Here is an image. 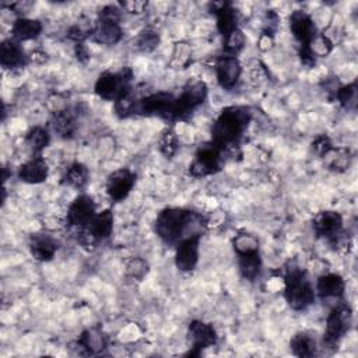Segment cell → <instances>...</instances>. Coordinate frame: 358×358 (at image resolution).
I'll list each match as a JSON object with an SVG mask.
<instances>
[{"label":"cell","instance_id":"1","mask_svg":"<svg viewBox=\"0 0 358 358\" xmlns=\"http://www.w3.org/2000/svg\"><path fill=\"white\" fill-rule=\"evenodd\" d=\"M206 227L203 216L179 208L163 210L156 221V231L167 243H179L190 237H201Z\"/></svg>","mask_w":358,"mask_h":358},{"label":"cell","instance_id":"2","mask_svg":"<svg viewBox=\"0 0 358 358\" xmlns=\"http://www.w3.org/2000/svg\"><path fill=\"white\" fill-rule=\"evenodd\" d=\"M250 122V111L245 107H230L223 110L213 125V143L221 150L235 146Z\"/></svg>","mask_w":358,"mask_h":358},{"label":"cell","instance_id":"3","mask_svg":"<svg viewBox=\"0 0 358 358\" xmlns=\"http://www.w3.org/2000/svg\"><path fill=\"white\" fill-rule=\"evenodd\" d=\"M286 299L294 311H305L315 302V291L305 272L291 268L286 275Z\"/></svg>","mask_w":358,"mask_h":358},{"label":"cell","instance_id":"4","mask_svg":"<svg viewBox=\"0 0 358 358\" xmlns=\"http://www.w3.org/2000/svg\"><path fill=\"white\" fill-rule=\"evenodd\" d=\"M133 73L130 69H123L119 73H104L101 74L95 83V92L104 99L118 101L121 97L132 91L130 81Z\"/></svg>","mask_w":358,"mask_h":358},{"label":"cell","instance_id":"5","mask_svg":"<svg viewBox=\"0 0 358 358\" xmlns=\"http://www.w3.org/2000/svg\"><path fill=\"white\" fill-rule=\"evenodd\" d=\"M175 104L177 98L168 92L150 94L141 99H137L135 115H155L164 119L175 121Z\"/></svg>","mask_w":358,"mask_h":358},{"label":"cell","instance_id":"6","mask_svg":"<svg viewBox=\"0 0 358 358\" xmlns=\"http://www.w3.org/2000/svg\"><path fill=\"white\" fill-rule=\"evenodd\" d=\"M114 228V215L110 210L95 215L92 220L79 232V241L84 246H95L98 242L108 238Z\"/></svg>","mask_w":358,"mask_h":358},{"label":"cell","instance_id":"7","mask_svg":"<svg viewBox=\"0 0 358 358\" xmlns=\"http://www.w3.org/2000/svg\"><path fill=\"white\" fill-rule=\"evenodd\" d=\"M221 152L223 150L213 141L203 144L197 152L193 163L190 164V174L193 177H208L216 174L221 166Z\"/></svg>","mask_w":358,"mask_h":358},{"label":"cell","instance_id":"8","mask_svg":"<svg viewBox=\"0 0 358 358\" xmlns=\"http://www.w3.org/2000/svg\"><path fill=\"white\" fill-rule=\"evenodd\" d=\"M206 97H208V87L203 81H196L186 86L182 94L177 97L175 121L185 119L186 117H189L193 110H196L199 106L203 104Z\"/></svg>","mask_w":358,"mask_h":358},{"label":"cell","instance_id":"9","mask_svg":"<svg viewBox=\"0 0 358 358\" xmlns=\"http://www.w3.org/2000/svg\"><path fill=\"white\" fill-rule=\"evenodd\" d=\"M352 321L351 310L347 305H339L330 312L326 319V333L325 343L329 347H335L340 339L348 332Z\"/></svg>","mask_w":358,"mask_h":358},{"label":"cell","instance_id":"10","mask_svg":"<svg viewBox=\"0 0 358 358\" xmlns=\"http://www.w3.org/2000/svg\"><path fill=\"white\" fill-rule=\"evenodd\" d=\"M188 335H189V340L192 343V351L188 352V355H190V357L200 355L201 350L215 346L217 341V333H216L215 328L201 321H193L189 325Z\"/></svg>","mask_w":358,"mask_h":358},{"label":"cell","instance_id":"11","mask_svg":"<svg viewBox=\"0 0 358 358\" xmlns=\"http://www.w3.org/2000/svg\"><path fill=\"white\" fill-rule=\"evenodd\" d=\"M290 28L294 38L299 42L301 49H308L312 38L317 35L312 19L302 10H295L290 17Z\"/></svg>","mask_w":358,"mask_h":358},{"label":"cell","instance_id":"12","mask_svg":"<svg viewBox=\"0 0 358 358\" xmlns=\"http://www.w3.org/2000/svg\"><path fill=\"white\" fill-rule=\"evenodd\" d=\"M136 182V175L126 168L112 172L107 179V192L115 201H122L128 197Z\"/></svg>","mask_w":358,"mask_h":358},{"label":"cell","instance_id":"13","mask_svg":"<svg viewBox=\"0 0 358 358\" xmlns=\"http://www.w3.org/2000/svg\"><path fill=\"white\" fill-rule=\"evenodd\" d=\"M95 216V204L92 199L87 195H80L69 208L68 223L72 227L83 228Z\"/></svg>","mask_w":358,"mask_h":358},{"label":"cell","instance_id":"14","mask_svg":"<svg viewBox=\"0 0 358 358\" xmlns=\"http://www.w3.org/2000/svg\"><path fill=\"white\" fill-rule=\"evenodd\" d=\"M201 237H190L178 243L175 265L181 272H190L199 262V241Z\"/></svg>","mask_w":358,"mask_h":358},{"label":"cell","instance_id":"15","mask_svg":"<svg viewBox=\"0 0 358 358\" xmlns=\"http://www.w3.org/2000/svg\"><path fill=\"white\" fill-rule=\"evenodd\" d=\"M241 63L235 57L226 55L219 58L216 63V73L220 86L226 90H231L237 86L241 77Z\"/></svg>","mask_w":358,"mask_h":358},{"label":"cell","instance_id":"16","mask_svg":"<svg viewBox=\"0 0 358 358\" xmlns=\"http://www.w3.org/2000/svg\"><path fill=\"white\" fill-rule=\"evenodd\" d=\"M0 62L6 69H20L26 66L27 57L20 42L16 39H6L0 46Z\"/></svg>","mask_w":358,"mask_h":358},{"label":"cell","instance_id":"17","mask_svg":"<svg viewBox=\"0 0 358 358\" xmlns=\"http://www.w3.org/2000/svg\"><path fill=\"white\" fill-rule=\"evenodd\" d=\"M343 219L337 212H322L314 220V230L317 235L333 239L340 234Z\"/></svg>","mask_w":358,"mask_h":358},{"label":"cell","instance_id":"18","mask_svg":"<svg viewBox=\"0 0 358 358\" xmlns=\"http://www.w3.org/2000/svg\"><path fill=\"white\" fill-rule=\"evenodd\" d=\"M212 13L217 16V28L220 34L226 38L234 30H237V12L232 5L228 2H216L212 3Z\"/></svg>","mask_w":358,"mask_h":358},{"label":"cell","instance_id":"19","mask_svg":"<svg viewBox=\"0 0 358 358\" xmlns=\"http://www.w3.org/2000/svg\"><path fill=\"white\" fill-rule=\"evenodd\" d=\"M48 177V166L41 156L31 159L19 170V178L27 183H41Z\"/></svg>","mask_w":358,"mask_h":358},{"label":"cell","instance_id":"20","mask_svg":"<svg viewBox=\"0 0 358 358\" xmlns=\"http://www.w3.org/2000/svg\"><path fill=\"white\" fill-rule=\"evenodd\" d=\"M32 257L39 262H48L55 257L58 242L49 235H34L30 243Z\"/></svg>","mask_w":358,"mask_h":358},{"label":"cell","instance_id":"21","mask_svg":"<svg viewBox=\"0 0 358 358\" xmlns=\"http://www.w3.org/2000/svg\"><path fill=\"white\" fill-rule=\"evenodd\" d=\"M91 37L98 43L115 45L122 38V28L119 23L98 20V23L94 26V31Z\"/></svg>","mask_w":358,"mask_h":358},{"label":"cell","instance_id":"22","mask_svg":"<svg viewBox=\"0 0 358 358\" xmlns=\"http://www.w3.org/2000/svg\"><path fill=\"white\" fill-rule=\"evenodd\" d=\"M344 290V280L335 273L321 276L317 283V291L321 298H341Z\"/></svg>","mask_w":358,"mask_h":358},{"label":"cell","instance_id":"23","mask_svg":"<svg viewBox=\"0 0 358 358\" xmlns=\"http://www.w3.org/2000/svg\"><path fill=\"white\" fill-rule=\"evenodd\" d=\"M79 341H80L81 347L84 348L86 355L102 352L107 348V343H108L107 336L97 328H91V329L84 330L81 333Z\"/></svg>","mask_w":358,"mask_h":358},{"label":"cell","instance_id":"24","mask_svg":"<svg viewBox=\"0 0 358 358\" xmlns=\"http://www.w3.org/2000/svg\"><path fill=\"white\" fill-rule=\"evenodd\" d=\"M291 350L295 355L301 357V358H310V357H314L317 354V341L315 339L305 333V332H301V333H297L292 339H291Z\"/></svg>","mask_w":358,"mask_h":358},{"label":"cell","instance_id":"25","mask_svg":"<svg viewBox=\"0 0 358 358\" xmlns=\"http://www.w3.org/2000/svg\"><path fill=\"white\" fill-rule=\"evenodd\" d=\"M13 37L16 41H30L37 38L42 31V24L38 20L19 19L13 24Z\"/></svg>","mask_w":358,"mask_h":358},{"label":"cell","instance_id":"26","mask_svg":"<svg viewBox=\"0 0 358 358\" xmlns=\"http://www.w3.org/2000/svg\"><path fill=\"white\" fill-rule=\"evenodd\" d=\"M326 167L336 172H343L350 167V152L346 148H335L332 147L326 155L322 156Z\"/></svg>","mask_w":358,"mask_h":358},{"label":"cell","instance_id":"27","mask_svg":"<svg viewBox=\"0 0 358 358\" xmlns=\"http://www.w3.org/2000/svg\"><path fill=\"white\" fill-rule=\"evenodd\" d=\"M52 126L55 129L57 133H59V136L69 139L74 135L76 132V118L74 114L69 110H63V111H58L55 112L54 118H52Z\"/></svg>","mask_w":358,"mask_h":358},{"label":"cell","instance_id":"28","mask_svg":"<svg viewBox=\"0 0 358 358\" xmlns=\"http://www.w3.org/2000/svg\"><path fill=\"white\" fill-rule=\"evenodd\" d=\"M238 265H239V270L241 275L246 279V280H255L258 277L261 268H262V261H261V255L259 252L257 253H249V255H241L238 257Z\"/></svg>","mask_w":358,"mask_h":358},{"label":"cell","instance_id":"29","mask_svg":"<svg viewBox=\"0 0 358 358\" xmlns=\"http://www.w3.org/2000/svg\"><path fill=\"white\" fill-rule=\"evenodd\" d=\"M88 182V170L80 163L72 164L65 174V183L76 189H81Z\"/></svg>","mask_w":358,"mask_h":358},{"label":"cell","instance_id":"30","mask_svg":"<svg viewBox=\"0 0 358 358\" xmlns=\"http://www.w3.org/2000/svg\"><path fill=\"white\" fill-rule=\"evenodd\" d=\"M26 140H27V144L30 146V148L32 150L34 155H39V152L45 147H48L50 139H49V133L45 128L35 126L28 132Z\"/></svg>","mask_w":358,"mask_h":358},{"label":"cell","instance_id":"31","mask_svg":"<svg viewBox=\"0 0 358 358\" xmlns=\"http://www.w3.org/2000/svg\"><path fill=\"white\" fill-rule=\"evenodd\" d=\"M234 250L238 257L241 255H249L259 252V241L257 237L249 234H239L234 238Z\"/></svg>","mask_w":358,"mask_h":358},{"label":"cell","instance_id":"32","mask_svg":"<svg viewBox=\"0 0 358 358\" xmlns=\"http://www.w3.org/2000/svg\"><path fill=\"white\" fill-rule=\"evenodd\" d=\"M332 49L333 43L325 34H317L310 43V50L315 58L328 57L332 52Z\"/></svg>","mask_w":358,"mask_h":358},{"label":"cell","instance_id":"33","mask_svg":"<svg viewBox=\"0 0 358 358\" xmlns=\"http://www.w3.org/2000/svg\"><path fill=\"white\" fill-rule=\"evenodd\" d=\"M245 41H246V38L239 28H237L231 34H228L224 38V49H226L227 55L235 57V54L239 52V50L243 48Z\"/></svg>","mask_w":358,"mask_h":358},{"label":"cell","instance_id":"34","mask_svg":"<svg viewBox=\"0 0 358 358\" xmlns=\"http://www.w3.org/2000/svg\"><path fill=\"white\" fill-rule=\"evenodd\" d=\"M92 31H94V26L88 20L79 21L77 24L70 27V30L68 32V37L70 39H73L76 43H83V41L86 38L92 35Z\"/></svg>","mask_w":358,"mask_h":358},{"label":"cell","instance_id":"35","mask_svg":"<svg viewBox=\"0 0 358 358\" xmlns=\"http://www.w3.org/2000/svg\"><path fill=\"white\" fill-rule=\"evenodd\" d=\"M160 151L167 159H171L178 150V137L174 130H167L160 139Z\"/></svg>","mask_w":358,"mask_h":358},{"label":"cell","instance_id":"36","mask_svg":"<svg viewBox=\"0 0 358 358\" xmlns=\"http://www.w3.org/2000/svg\"><path fill=\"white\" fill-rule=\"evenodd\" d=\"M159 34L152 30H146L143 31L139 38H137V48L143 52H150V50L155 49L159 45Z\"/></svg>","mask_w":358,"mask_h":358},{"label":"cell","instance_id":"37","mask_svg":"<svg viewBox=\"0 0 358 358\" xmlns=\"http://www.w3.org/2000/svg\"><path fill=\"white\" fill-rule=\"evenodd\" d=\"M336 98L344 108H351L355 104L357 98V86L355 83L348 84L347 87H340L336 91Z\"/></svg>","mask_w":358,"mask_h":358},{"label":"cell","instance_id":"38","mask_svg":"<svg viewBox=\"0 0 358 358\" xmlns=\"http://www.w3.org/2000/svg\"><path fill=\"white\" fill-rule=\"evenodd\" d=\"M147 272H148V265L146 261L140 258H135L126 265V275L135 280H141L147 275Z\"/></svg>","mask_w":358,"mask_h":358},{"label":"cell","instance_id":"39","mask_svg":"<svg viewBox=\"0 0 358 358\" xmlns=\"http://www.w3.org/2000/svg\"><path fill=\"white\" fill-rule=\"evenodd\" d=\"M121 8L128 13L140 14L147 9V2H144V0H129V2H122Z\"/></svg>","mask_w":358,"mask_h":358},{"label":"cell","instance_id":"40","mask_svg":"<svg viewBox=\"0 0 358 358\" xmlns=\"http://www.w3.org/2000/svg\"><path fill=\"white\" fill-rule=\"evenodd\" d=\"M121 19V9L117 6H107L99 12V20L101 21H114L119 23Z\"/></svg>","mask_w":358,"mask_h":358},{"label":"cell","instance_id":"41","mask_svg":"<svg viewBox=\"0 0 358 358\" xmlns=\"http://www.w3.org/2000/svg\"><path fill=\"white\" fill-rule=\"evenodd\" d=\"M312 146H314V148L317 150L318 155H321V156L326 155V152L333 147L328 136H319V137H317L315 141L312 143Z\"/></svg>","mask_w":358,"mask_h":358},{"label":"cell","instance_id":"42","mask_svg":"<svg viewBox=\"0 0 358 358\" xmlns=\"http://www.w3.org/2000/svg\"><path fill=\"white\" fill-rule=\"evenodd\" d=\"M76 55H77V59L81 61V62H86L90 57L87 48L83 45V43H77L76 45Z\"/></svg>","mask_w":358,"mask_h":358}]
</instances>
